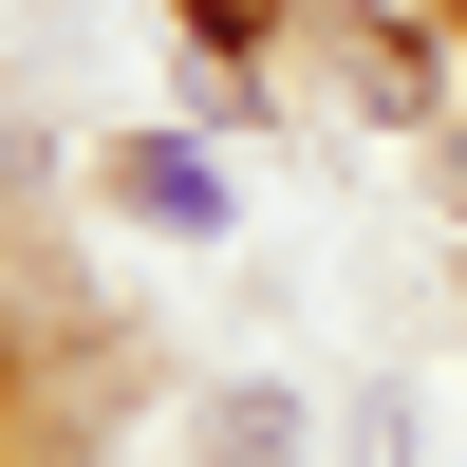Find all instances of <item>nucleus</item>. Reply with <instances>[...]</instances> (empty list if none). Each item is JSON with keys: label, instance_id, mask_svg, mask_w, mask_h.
I'll use <instances>...</instances> for the list:
<instances>
[]
</instances>
